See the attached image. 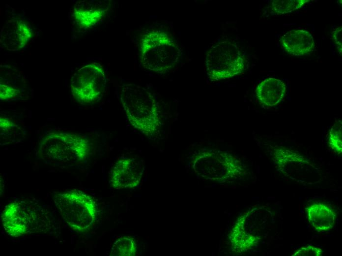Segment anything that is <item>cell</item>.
<instances>
[{"mask_svg": "<svg viewBox=\"0 0 342 256\" xmlns=\"http://www.w3.org/2000/svg\"><path fill=\"white\" fill-rule=\"evenodd\" d=\"M1 222L6 232L13 237L46 232L53 226L49 212L33 201L16 200L4 208Z\"/></svg>", "mask_w": 342, "mask_h": 256, "instance_id": "obj_1", "label": "cell"}, {"mask_svg": "<svg viewBox=\"0 0 342 256\" xmlns=\"http://www.w3.org/2000/svg\"><path fill=\"white\" fill-rule=\"evenodd\" d=\"M119 97L130 124L142 133H153L160 124L156 99L147 89L134 84L123 85Z\"/></svg>", "mask_w": 342, "mask_h": 256, "instance_id": "obj_2", "label": "cell"}, {"mask_svg": "<svg viewBox=\"0 0 342 256\" xmlns=\"http://www.w3.org/2000/svg\"><path fill=\"white\" fill-rule=\"evenodd\" d=\"M139 50L142 66L159 73H165L173 68L181 55L177 43L161 31H152L144 34L140 40Z\"/></svg>", "mask_w": 342, "mask_h": 256, "instance_id": "obj_3", "label": "cell"}, {"mask_svg": "<svg viewBox=\"0 0 342 256\" xmlns=\"http://www.w3.org/2000/svg\"><path fill=\"white\" fill-rule=\"evenodd\" d=\"M54 203L63 221L77 232H86L96 220V202L81 191L73 190L58 193L55 196Z\"/></svg>", "mask_w": 342, "mask_h": 256, "instance_id": "obj_4", "label": "cell"}, {"mask_svg": "<svg viewBox=\"0 0 342 256\" xmlns=\"http://www.w3.org/2000/svg\"><path fill=\"white\" fill-rule=\"evenodd\" d=\"M90 151L88 140L75 133L54 132L45 136L39 148L41 158L51 161L74 162L86 159Z\"/></svg>", "mask_w": 342, "mask_h": 256, "instance_id": "obj_5", "label": "cell"}, {"mask_svg": "<svg viewBox=\"0 0 342 256\" xmlns=\"http://www.w3.org/2000/svg\"><path fill=\"white\" fill-rule=\"evenodd\" d=\"M206 70L214 81L229 78L244 70L246 61L238 47L227 41L212 46L205 60Z\"/></svg>", "mask_w": 342, "mask_h": 256, "instance_id": "obj_6", "label": "cell"}, {"mask_svg": "<svg viewBox=\"0 0 342 256\" xmlns=\"http://www.w3.org/2000/svg\"><path fill=\"white\" fill-rule=\"evenodd\" d=\"M106 81L104 70L101 66L94 64H88L73 74L70 81L71 92L81 103H95L103 96Z\"/></svg>", "mask_w": 342, "mask_h": 256, "instance_id": "obj_7", "label": "cell"}, {"mask_svg": "<svg viewBox=\"0 0 342 256\" xmlns=\"http://www.w3.org/2000/svg\"><path fill=\"white\" fill-rule=\"evenodd\" d=\"M35 29L29 20L18 15L6 21L0 32V43L6 49L16 51L28 46L35 36Z\"/></svg>", "mask_w": 342, "mask_h": 256, "instance_id": "obj_8", "label": "cell"}, {"mask_svg": "<svg viewBox=\"0 0 342 256\" xmlns=\"http://www.w3.org/2000/svg\"><path fill=\"white\" fill-rule=\"evenodd\" d=\"M144 170L142 160L137 158L120 160L111 171L110 183L115 189L134 188L140 182Z\"/></svg>", "mask_w": 342, "mask_h": 256, "instance_id": "obj_9", "label": "cell"}, {"mask_svg": "<svg viewBox=\"0 0 342 256\" xmlns=\"http://www.w3.org/2000/svg\"><path fill=\"white\" fill-rule=\"evenodd\" d=\"M108 10V5L101 1H78L72 14L74 25L82 30L93 28L105 18Z\"/></svg>", "mask_w": 342, "mask_h": 256, "instance_id": "obj_10", "label": "cell"}, {"mask_svg": "<svg viewBox=\"0 0 342 256\" xmlns=\"http://www.w3.org/2000/svg\"><path fill=\"white\" fill-rule=\"evenodd\" d=\"M281 43L285 52L293 56L307 55L313 51L314 43L310 32L304 30H291L283 35Z\"/></svg>", "mask_w": 342, "mask_h": 256, "instance_id": "obj_11", "label": "cell"}, {"mask_svg": "<svg viewBox=\"0 0 342 256\" xmlns=\"http://www.w3.org/2000/svg\"><path fill=\"white\" fill-rule=\"evenodd\" d=\"M285 85L282 80L269 78L261 82L256 90L259 101L264 105L272 106L278 104L285 97Z\"/></svg>", "mask_w": 342, "mask_h": 256, "instance_id": "obj_12", "label": "cell"}, {"mask_svg": "<svg viewBox=\"0 0 342 256\" xmlns=\"http://www.w3.org/2000/svg\"><path fill=\"white\" fill-rule=\"evenodd\" d=\"M306 213L309 222L318 231L330 230L334 225L336 214L324 203L311 204L306 209Z\"/></svg>", "mask_w": 342, "mask_h": 256, "instance_id": "obj_13", "label": "cell"}, {"mask_svg": "<svg viewBox=\"0 0 342 256\" xmlns=\"http://www.w3.org/2000/svg\"><path fill=\"white\" fill-rule=\"evenodd\" d=\"M137 251L135 241L128 237L123 236L117 239L113 244L112 256H133Z\"/></svg>", "mask_w": 342, "mask_h": 256, "instance_id": "obj_14", "label": "cell"}, {"mask_svg": "<svg viewBox=\"0 0 342 256\" xmlns=\"http://www.w3.org/2000/svg\"><path fill=\"white\" fill-rule=\"evenodd\" d=\"M308 1V0H275L272 2L271 8L276 14H285L299 9Z\"/></svg>", "mask_w": 342, "mask_h": 256, "instance_id": "obj_15", "label": "cell"}, {"mask_svg": "<svg viewBox=\"0 0 342 256\" xmlns=\"http://www.w3.org/2000/svg\"><path fill=\"white\" fill-rule=\"evenodd\" d=\"M342 129L341 127H335L330 131L329 143L335 151L342 152Z\"/></svg>", "mask_w": 342, "mask_h": 256, "instance_id": "obj_16", "label": "cell"}, {"mask_svg": "<svg viewBox=\"0 0 342 256\" xmlns=\"http://www.w3.org/2000/svg\"><path fill=\"white\" fill-rule=\"evenodd\" d=\"M322 250L312 245H308L298 249L292 256H320Z\"/></svg>", "mask_w": 342, "mask_h": 256, "instance_id": "obj_17", "label": "cell"}, {"mask_svg": "<svg viewBox=\"0 0 342 256\" xmlns=\"http://www.w3.org/2000/svg\"><path fill=\"white\" fill-rule=\"evenodd\" d=\"M332 38L337 48L342 53V26L336 28L332 32Z\"/></svg>", "mask_w": 342, "mask_h": 256, "instance_id": "obj_18", "label": "cell"}, {"mask_svg": "<svg viewBox=\"0 0 342 256\" xmlns=\"http://www.w3.org/2000/svg\"><path fill=\"white\" fill-rule=\"evenodd\" d=\"M12 123L8 119L0 117V126L1 129H7L11 127Z\"/></svg>", "mask_w": 342, "mask_h": 256, "instance_id": "obj_19", "label": "cell"}]
</instances>
